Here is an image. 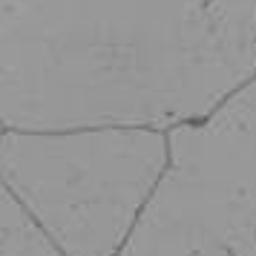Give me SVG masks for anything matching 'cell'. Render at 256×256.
Segmentation results:
<instances>
[{"label":"cell","instance_id":"obj_1","mask_svg":"<svg viewBox=\"0 0 256 256\" xmlns=\"http://www.w3.org/2000/svg\"><path fill=\"white\" fill-rule=\"evenodd\" d=\"M256 78V0H0L6 130L213 116Z\"/></svg>","mask_w":256,"mask_h":256},{"label":"cell","instance_id":"obj_2","mask_svg":"<svg viewBox=\"0 0 256 256\" xmlns=\"http://www.w3.org/2000/svg\"><path fill=\"white\" fill-rule=\"evenodd\" d=\"M170 167L147 127L3 130L0 182L60 256H118Z\"/></svg>","mask_w":256,"mask_h":256},{"label":"cell","instance_id":"obj_3","mask_svg":"<svg viewBox=\"0 0 256 256\" xmlns=\"http://www.w3.org/2000/svg\"><path fill=\"white\" fill-rule=\"evenodd\" d=\"M167 138L170 167L118 256H256V78Z\"/></svg>","mask_w":256,"mask_h":256},{"label":"cell","instance_id":"obj_4","mask_svg":"<svg viewBox=\"0 0 256 256\" xmlns=\"http://www.w3.org/2000/svg\"><path fill=\"white\" fill-rule=\"evenodd\" d=\"M0 256H60L44 230L29 219L9 187L0 182Z\"/></svg>","mask_w":256,"mask_h":256},{"label":"cell","instance_id":"obj_5","mask_svg":"<svg viewBox=\"0 0 256 256\" xmlns=\"http://www.w3.org/2000/svg\"><path fill=\"white\" fill-rule=\"evenodd\" d=\"M3 130H6V127H3V124H0V136H3Z\"/></svg>","mask_w":256,"mask_h":256}]
</instances>
